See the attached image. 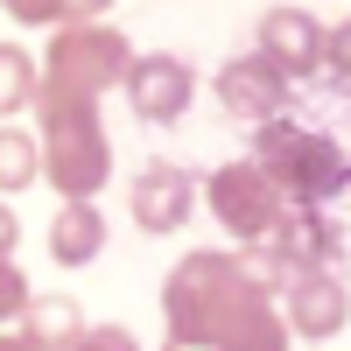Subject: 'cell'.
<instances>
[{
    "instance_id": "obj_1",
    "label": "cell",
    "mask_w": 351,
    "mask_h": 351,
    "mask_svg": "<svg viewBox=\"0 0 351 351\" xmlns=\"http://www.w3.org/2000/svg\"><path fill=\"white\" fill-rule=\"evenodd\" d=\"M36 148H43V183H56L64 204H92L112 176V141L99 120V99H71V92H49L36 84Z\"/></svg>"
},
{
    "instance_id": "obj_2",
    "label": "cell",
    "mask_w": 351,
    "mask_h": 351,
    "mask_svg": "<svg viewBox=\"0 0 351 351\" xmlns=\"http://www.w3.org/2000/svg\"><path fill=\"white\" fill-rule=\"evenodd\" d=\"M267 183L281 190V204H302V211H316V204H330L344 183H351V155L337 148L330 134H309L295 120H267L253 134V155H246Z\"/></svg>"
},
{
    "instance_id": "obj_3",
    "label": "cell",
    "mask_w": 351,
    "mask_h": 351,
    "mask_svg": "<svg viewBox=\"0 0 351 351\" xmlns=\"http://www.w3.org/2000/svg\"><path fill=\"white\" fill-rule=\"evenodd\" d=\"M246 295H260V288L246 281L239 253H218V246L183 253V260L169 267V281H162V316H169V337H204V344H218L225 316L239 309Z\"/></svg>"
},
{
    "instance_id": "obj_4",
    "label": "cell",
    "mask_w": 351,
    "mask_h": 351,
    "mask_svg": "<svg viewBox=\"0 0 351 351\" xmlns=\"http://www.w3.org/2000/svg\"><path fill=\"white\" fill-rule=\"evenodd\" d=\"M127 64L134 49L120 28L106 21H77V28H56L49 49H43V84L49 92H71V99H106L127 84Z\"/></svg>"
},
{
    "instance_id": "obj_5",
    "label": "cell",
    "mask_w": 351,
    "mask_h": 351,
    "mask_svg": "<svg viewBox=\"0 0 351 351\" xmlns=\"http://www.w3.org/2000/svg\"><path fill=\"white\" fill-rule=\"evenodd\" d=\"M204 197H211V218L232 232L239 246H260L267 232L281 225V190L260 176L253 162H225V169H211V183H204Z\"/></svg>"
},
{
    "instance_id": "obj_6",
    "label": "cell",
    "mask_w": 351,
    "mask_h": 351,
    "mask_svg": "<svg viewBox=\"0 0 351 351\" xmlns=\"http://www.w3.org/2000/svg\"><path fill=\"white\" fill-rule=\"evenodd\" d=\"M197 99V71L183 64V56H169V49H148V56H134L127 64V106H134V120H148V127H169V120H183Z\"/></svg>"
},
{
    "instance_id": "obj_7",
    "label": "cell",
    "mask_w": 351,
    "mask_h": 351,
    "mask_svg": "<svg viewBox=\"0 0 351 351\" xmlns=\"http://www.w3.org/2000/svg\"><path fill=\"white\" fill-rule=\"evenodd\" d=\"M281 324L288 337H309V344H324L351 324V288L337 281V267H309L281 288Z\"/></svg>"
},
{
    "instance_id": "obj_8",
    "label": "cell",
    "mask_w": 351,
    "mask_h": 351,
    "mask_svg": "<svg viewBox=\"0 0 351 351\" xmlns=\"http://www.w3.org/2000/svg\"><path fill=\"white\" fill-rule=\"evenodd\" d=\"M253 56H267L288 84L316 77V71H324V21H316L309 8H267V14H260V49Z\"/></svg>"
},
{
    "instance_id": "obj_9",
    "label": "cell",
    "mask_w": 351,
    "mask_h": 351,
    "mask_svg": "<svg viewBox=\"0 0 351 351\" xmlns=\"http://www.w3.org/2000/svg\"><path fill=\"white\" fill-rule=\"evenodd\" d=\"M127 211H134L141 232H176L197 211V176L183 162H148L134 176V190H127Z\"/></svg>"
},
{
    "instance_id": "obj_10",
    "label": "cell",
    "mask_w": 351,
    "mask_h": 351,
    "mask_svg": "<svg viewBox=\"0 0 351 351\" xmlns=\"http://www.w3.org/2000/svg\"><path fill=\"white\" fill-rule=\"evenodd\" d=\"M218 106L232 112V120L267 127V120L288 112V77L267 64V56H232V64L218 71Z\"/></svg>"
},
{
    "instance_id": "obj_11",
    "label": "cell",
    "mask_w": 351,
    "mask_h": 351,
    "mask_svg": "<svg viewBox=\"0 0 351 351\" xmlns=\"http://www.w3.org/2000/svg\"><path fill=\"white\" fill-rule=\"evenodd\" d=\"M99 253H106V211L99 204H64L49 218V260L56 267H84Z\"/></svg>"
},
{
    "instance_id": "obj_12",
    "label": "cell",
    "mask_w": 351,
    "mask_h": 351,
    "mask_svg": "<svg viewBox=\"0 0 351 351\" xmlns=\"http://www.w3.org/2000/svg\"><path fill=\"white\" fill-rule=\"evenodd\" d=\"M218 351H288V324H281L274 295H246L232 309L218 330Z\"/></svg>"
},
{
    "instance_id": "obj_13",
    "label": "cell",
    "mask_w": 351,
    "mask_h": 351,
    "mask_svg": "<svg viewBox=\"0 0 351 351\" xmlns=\"http://www.w3.org/2000/svg\"><path fill=\"white\" fill-rule=\"evenodd\" d=\"M84 330V309L71 295H28L21 309V337L36 344V351H71V337Z\"/></svg>"
},
{
    "instance_id": "obj_14",
    "label": "cell",
    "mask_w": 351,
    "mask_h": 351,
    "mask_svg": "<svg viewBox=\"0 0 351 351\" xmlns=\"http://www.w3.org/2000/svg\"><path fill=\"white\" fill-rule=\"evenodd\" d=\"M43 176V148H36V134L14 127V120H0V197L8 190H28Z\"/></svg>"
},
{
    "instance_id": "obj_15",
    "label": "cell",
    "mask_w": 351,
    "mask_h": 351,
    "mask_svg": "<svg viewBox=\"0 0 351 351\" xmlns=\"http://www.w3.org/2000/svg\"><path fill=\"white\" fill-rule=\"evenodd\" d=\"M36 84H43V64L21 43H0V120L21 112V106H36Z\"/></svg>"
},
{
    "instance_id": "obj_16",
    "label": "cell",
    "mask_w": 351,
    "mask_h": 351,
    "mask_svg": "<svg viewBox=\"0 0 351 351\" xmlns=\"http://www.w3.org/2000/svg\"><path fill=\"white\" fill-rule=\"evenodd\" d=\"M112 0H8V14L28 28H77V21H106Z\"/></svg>"
},
{
    "instance_id": "obj_17",
    "label": "cell",
    "mask_w": 351,
    "mask_h": 351,
    "mask_svg": "<svg viewBox=\"0 0 351 351\" xmlns=\"http://www.w3.org/2000/svg\"><path fill=\"white\" fill-rule=\"evenodd\" d=\"M71 351H141V344H134L127 324H84V330L71 337Z\"/></svg>"
},
{
    "instance_id": "obj_18",
    "label": "cell",
    "mask_w": 351,
    "mask_h": 351,
    "mask_svg": "<svg viewBox=\"0 0 351 351\" xmlns=\"http://www.w3.org/2000/svg\"><path fill=\"white\" fill-rule=\"evenodd\" d=\"M21 309H28V274L0 260V324H21Z\"/></svg>"
},
{
    "instance_id": "obj_19",
    "label": "cell",
    "mask_w": 351,
    "mask_h": 351,
    "mask_svg": "<svg viewBox=\"0 0 351 351\" xmlns=\"http://www.w3.org/2000/svg\"><path fill=\"white\" fill-rule=\"evenodd\" d=\"M324 71H330L337 84H351V21L324 28Z\"/></svg>"
},
{
    "instance_id": "obj_20",
    "label": "cell",
    "mask_w": 351,
    "mask_h": 351,
    "mask_svg": "<svg viewBox=\"0 0 351 351\" xmlns=\"http://www.w3.org/2000/svg\"><path fill=\"white\" fill-rule=\"evenodd\" d=\"M14 246H21V218L0 204V260H14Z\"/></svg>"
},
{
    "instance_id": "obj_21",
    "label": "cell",
    "mask_w": 351,
    "mask_h": 351,
    "mask_svg": "<svg viewBox=\"0 0 351 351\" xmlns=\"http://www.w3.org/2000/svg\"><path fill=\"white\" fill-rule=\"evenodd\" d=\"M162 351H218V344H204V337H169Z\"/></svg>"
},
{
    "instance_id": "obj_22",
    "label": "cell",
    "mask_w": 351,
    "mask_h": 351,
    "mask_svg": "<svg viewBox=\"0 0 351 351\" xmlns=\"http://www.w3.org/2000/svg\"><path fill=\"white\" fill-rule=\"evenodd\" d=\"M0 351H36V344H28V337L14 330V337H0Z\"/></svg>"
},
{
    "instance_id": "obj_23",
    "label": "cell",
    "mask_w": 351,
    "mask_h": 351,
    "mask_svg": "<svg viewBox=\"0 0 351 351\" xmlns=\"http://www.w3.org/2000/svg\"><path fill=\"white\" fill-rule=\"evenodd\" d=\"M0 8H8V0H0Z\"/></svg>"
}]
</instances>
